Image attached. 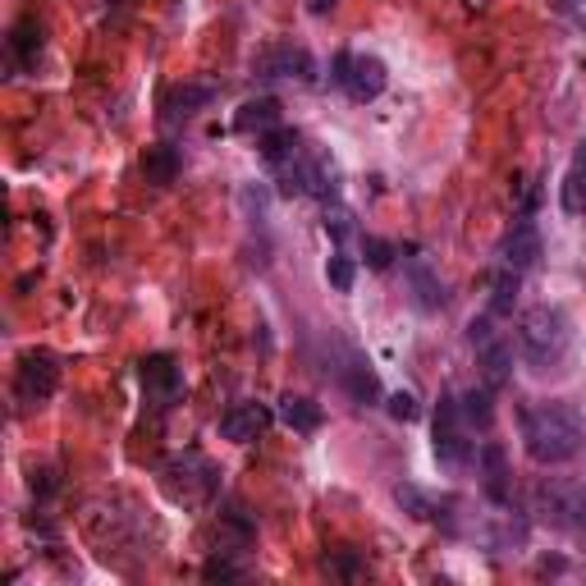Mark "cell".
Returning <instances> with one entry per match:
<instances>
[{
  "mask_svg": "<svg viewBox=\"0 0 586 586\" xmlns=\"http://www.w3.org/2000/svg\"><path fill=\"white\" fill-rule=\"evenodd\" d=\"M495 257H499V266H509V270H518V275L537 270V266H541V257H545L541 230H537V225H532V220H527V215H518L513 225H509V234L499 239Z\"/></svg>",
  "mask_w": 586,
  "mask_h": 586,
  "instance_id": "10",
  "label": "cell"
},
{
  "mask_svg": "<svg viewBox=\"0 0 586 586\" xmlns=\"http://www.w3.org/2000/svg\"><path fill=\"white\" fill-rule=\"evenodd\" d=\"M10 60L19 65V69H33L37 65V55H42V27H37V19H19L14 27H10Z\"/></svg>",
  "mask_w": 586,
  "mask_h": 586,
  "instance_id": "20",
  "label": "cell"
},
{
  "mask_svg": "<svg viewBox=\"0 0 586 586\" xmlns=\"http://www.w3.org/2000/svg\"><path fill=\"white\" fill-rule=\"evenodd\" d=\"M202 577H207V582H234V577H243V568L230 564V560H207V564H202Z\"/></svg>",
  "mask_w": 586,
  "mask_h": 586,
  "instance_id": "29",
  "label": "cell"
},
{
  "mask_svg": "<svg viewBox=\"0 0 586 586\" xmlns=\"http://www.w3.org/2000/svg\"><path fill=\"white\" fill-rule=\"evenodd\" d=\"M325 234H334V243H344L349 234H353V211H344V207H325Z\"/></svg>",
  "mask_w": 586,
  "mask_h": 586,
  "instance_id": "27",
  "label": "cell"
},
{
  "mask_svg": "<svg viewBox=\"0 0 586 586\" xmlns=\"http://www.w3.org/2000/svg\"><path fill=\"white\" fill-rule=\"evenodd\" d=\"M518 353L537 376H560L573 357V321L564 307L537 302L518 321Z\"/></svg>",
  "mask_w": 586,
  "mask_h": 586,
  "instance_id": "2",
  "label": "cell"
},
{
  "mask_svg": "<svg viewBox=\"0 0 586 586\" xmlns=\"http://www.w3.org/2000/svg\"><path fill=\"white\" fill-rule=\"evenodd\" d=\"M325 280L340 289V294H353V285H357V266H353V257L349 253H334L330 262H325Z\"/></svg>",
  "mask_w": 586,
  "mask_h": 586,
  "instance_id": "25",
  "label": "cell"
},
{
  "mask_svg": "<svg viewBox=\"0 0 586 586\" xmlns=\"http://www.w3.org/2000/svg\"><path fill=\"white\" fill-rule=\"evenodd\" d=\"M522 450L532 463L541 467H560V463H573L582 450H586V422L573 403H560V399H537L527 403L522 417Z\"/></svg>",
  "mask_w": 586,
  "mask_h": 586,
  "instance_id": "1",
  "label": "cell"
},
{
  "mask_svg": "<svg viewBox=\"0 0 586 586\" xmlns=\"http://www.w3.org/2000/svg\"><path fill=\"white\" fill-rule=\"evenodd\" d=\"M537 509L550 527L568 537H586V486L582 482H545L537 490Z\"/></svg>",
  "mask_w": 586,
  "mask_h": 586,
  "instance_id": "7",
  "label": "cell"
},
{
  "mask_svg": "<svg viewBox=\"0 0 586 586\" xmlns=\"http://www.w3.org/2000/svg\"><path fill=\"white\" fill-rule=\"evenodd\" d=\"M179 170H184V156H179V147H170V143H161V147H152V152L143 156V175H147V184H156V188L175 184Z\"/></svg>",
  "mask_w": 586,
  "mask_h": 586,
  "instance_id": "21",
  "label": "cell"
},
{
  "mask_svg": "<svg viewBox=\"0 0 586 586\" xmlns=\"http://www.w3.org/2000/svg\"><path fill=\"white\" fill-rule=\"evenodd\" d=\"M560 5H564V14H568V23L586 33V0H560Z\"/></svg>",
  "mask_w": 586,
  "mask_h": 586,
  "instance_id": "30",
  "label": "cell"
},
{
  "mask_svg": "<svg viewBox=\"0 0 586 586\" xmlns=\"http://www.w3.org/2000/svg\"><path fill=\"white\" fill-rule=\"evenodd\" d=\"M330 82L340 88L349 101L357 106H367L385 92V82H389V69L380 55H362V51H340L334 55V65H330Z\"/></svg>",
  "mask_w": 586,
  "mask_h": 586,
  "instance_id": "4",
  "label": "cell"
},
{
  "mask_svg": "<svg viewBox=\"0 0 586 586\" xmlns=\"http://www.w3.org/2000/svg\"><path fill=\"white\" fill-rule=\"evenodd\" d=\"M161 482L179 505H207V499L220 490V472L202 454H175L161 467Z\"/></svg>",
  "mask_w": 586,
  "mask_h": 586,
  "instance_id": "5",
  "label": "cell"
},
{
  "mask_svg": "<svg viewBox=\"0 0 586 586\" xmlns=\"http://www.w3.org/2000/svg\"><path fill=\"white\" fill-rule=\"evenodd\" d=\"M435 458L444 472H467L477 458V440H472V422L458 408V395L444 389L440 408H435Z\"/></svg>",
  "mask_w": 586,
  "mask_h": 586,
  "instance_id": "3",
  "label": "cell"
},
{
  "mask_svg": "<svg viewBox=\"0 0 586 586\" xmlns=\"http://www.w3.org/2000/svg\"><path fill=\"white\" fill-rule=\"evenodd\" d=\"M55 385H60V367H55V357L46 349H37V353H27L19 362V372H14V399L27 403V408H42L55 395Z\"/></svg>",
  "mask_w": 586,
  "mask_h": 586,
  "instance_id": "9",
  "label": "cell"
},
{
  "mask_svg": "<svg viewBox=\"0 0 586 586\" xmlns=\"http://www.w3.org/2000/svg\"><path fill=\"white\" fill-rule=\"evenodd\" d=\"M362 257H367L372 270H389V266H395V257H399V247L389 243V239L367 234V239H362Z\"/></svg>",
  "mask_w": 586,
  "mask_h": 586,
  "instance_id": "26",
  "label": "cell"
},
{
  "mask_svg": "<svg viewBox=\"0 0 586 586\" xmlns=\"http://www.w3.org/2000/svg\"><path fill=\"white\" fill-rule=\"evenodd\" d=\"M298 147H302V133H294V129H270V133H262V156H266V165H280Z\"/></svg>",
  "mask_w": 586,
  "mask_h": 586,
  "instance_id": "24",
  "label": "cell"
},
{
  "mask_svg": "<svg viewBox=\"0 0 586 586\" xmlns=\"http://www.w3.org/2000/svg\"><path fill=\"white\" fill-rule=\"evenodd\" d=\"M467 344L477 349V367L490 389H505L513 376V344L505 340V330H495V317H472L467 325Z\"/></svg>",
  "mask_w": 586,
  "mask_h": 586,
  "instance_id": "6",
  "label": "cell"
},
{
  "mask_svg": "<svg viewBox=\"0 0 586 586\" xmlns=\"http://www.w3.org/2000/svg\"><path fill=\"white\" fill-rule=\"evenodd\" d=\"M403 280H408V298H412L417 312H440V307L450 302V294H444V280H440L435 266L422 253L403 257Z\"/></svg>",
  "mask_w": 586,
  "mask_h": 586,
  "instance_id": "11",
  "label": "cell"
},
{
  "mask_svg": "<svg viewBox=\"0 0 586 586\" xmlns=\"http://www.w3.org/2000/svg\"><path fill=\"white\" fill-rule=\"evenodd\" d=\"M560 207H564V215H586V143H577L568 170H564Z\"/></svg>",
  "mask_w": 586,
  "mask_h": 586,
  "instance_id": "19",
  "label": "cell"
},
{
  "mask_svg": "<svg viewBox=\"0 0 586 586\" xmlns=\"http://www.w3.org/2000/svg\"><path fill=\"white\" fill-rule=\"evenodd\" d=\"M234 129L239 133H270V129H280V101L275 97H253V101H243L234 110Z\"/></svg>",
  "mask_w": 586,
  "mask_h": 586,
  "instance_id": "17",
  "label": "cell"
},
{
  "mask_svg": "<svg viewBox=\"0 0 586 586\" xmlns=\"http://www.w3.org/2000/svg\"><path fill=\"white\" fill-rule=\"evenodd\" d=\"M482 490H486L490 505H499V509H505L509 495H513L509 458H505V450H499V444H486V450H482Z\"/></svg>",
  "mask_w": 586,
  "mask_h": 586,
  "instance_id": "15",
  "label": "cell"
},
{
  "mask_svg": "<svg viewBox=\"0 0 586 586\" xmlns=\"http://www.w3.org/2000/svg\"><path fill=\"white\" fill-rule=\"evenodd\" d=\"M137 380H143V395L156 412H170L184 399V367L175 362V353H147L137 362Z\"/></svg>",
  "mask_w": 586,
  "mask_h": 586,
  "instance_id": "8",
  "label": "cell"
},
{
  "mask_svg": "<svg viewBox=\"0 0 586 586\" xmlns=\"http://www.w3.org/2000/svg\"><path fill=\"white\" fill-rule=\"evenodd\" d=\"M417 399L408 395V389H399V395H389V417H395V422H417Z\"/></svg>",
  "mask_w": 586,
  "mask_h": 586,
  "instance_id": "28",
  "label": "cell"
},
{
  "mask_svg": "<svg viewBox=\"0 0 586 586\" xmlns=\"http://www.w3.org/2000/svg\"><path fill=\"white\" fill-rule=\"evenodd\" d=\"M340 385L349 389L353 403H376V399H380V380H376V372H372V362H362L357 353H349V362L340 367Z\"/></svg>",
  "mask_w": 586,
  "mask_h": 586,
  "instance_id": "18",
  "label": "cell"
},
{
  "mask_svg": "<svg viewBox=\"0 0 586 586\" xmlns=\"http://www.w3.org/2000/svg\"><path fill=\"white\" fill-rule=\"evenodd\" d=\"M518 289H522V275L509 270V266H495V275H490V317L495 321H505L513 312Z\"/></svg>",
  "mask_w": 586,
  "mask_h": 586,
  "instance_id": "22",
  "label": "cell"
},
{
  "mask_svg": "<svg viewBox=\"0 0 586 586\" xmlns=\"http://www.w3.org/2000/svg\"><path fill=\"white\" fill-rule=\"evenodd\" d=\"M266 427H270V408L257 399H239L220 412V435L234 440V444H253Z\"/></svg>",
  "mask_w": 586,
  "mask_h": 586,
  "instance_id": "13",
  "label": "cell"
},
{
  "mask_svg": "<svg viewBox=\"0 0 586 586\" xmlns=\"http://www.w3.org/2000/svg\"><path fill=\"white\" fill-rule=\"evenodd\" d=\"M280 422L298 435H317L325 427V408L317 399H307V395H285L280 399Z\"/></svg>",
  "mask_w": 586,
  "mask_h": 586,
  "instance_id": "16",
  "label": "cell"
},
{
  "mask_svg": "<svg viewBox=\"0 0 586 586\" xmlns=\"http://www.w3.org/2000/svg\"><path fill=\"white\" fill-rule=\"evenodd\" d=\"M257 74L262 78H298V82H312L317 78V60L307 55L302 46L294 42H280V46H270L257 55Z\"/></svg>",
  "mask_w": 586,
  "mask_h": 586,
  "instance_id": "12",
  "label": "cell"
},
{
  "mask_svg": "<svg viewBox=\"0 0 586 586\" xmlns=\"http://www.w3.org/2000/svg\"><path fill=\"white\" fill-rule=\"evenodd\" d=\"M334 5H340V0H312V10H317V14H325V10H334Z\"/></svg>",
  "mask_w": 586,
  "mask_h": 586,
  "instance_id": "31",
  "label": "cell"
},
{
  "mask_svg": "<svg viewBox=\"0 0 586 586\" xmlns=\"http://www.w3.org/2000/svg\"><path fill=\"white\" fill-rule=\"evenodd\" d=\"M211 101H215V88H207V82H175V88H165V97H161V120L165 124H188Z\"/></svg>",
  "mask_w": 586,
  "mask_h": 586,
  "instance_id": "14",
  "label": "cell"
},
{
  "mask_svg": "<svg viewBox=\"0 0 586 586\" xmlns=\"http://www.w3.org/2000/svg\"><path fill=\"white\" fill-rule=\"evenodd\" d=\"M495 399H490V385H472V389H463L458 395V408H463V417L472 422V431H486L490 427V417H495V408H490Z\"/></svg>",
  "mask_w": 586,
  "mask_h": 586,
  "instance_id": "23",
  "label": "cell"
}]
</instances>
